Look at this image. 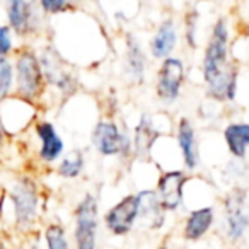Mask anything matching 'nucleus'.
I'll return each instance as SVG.
<instances>
[{"label":"nucleus","mask_w":249,"mask_h":249,"mask_svg":"<svg viewBox=\"0 0 249 249\" xmlns=\"http://www.w3.org/2000/svg\"><path fill=\"white\" fill-rule=\"evenodd\" d=\"M229 29L227 21L220 18L212 29V36L203 55V79L208 94L218 101H232L237 92V72L227 69Z\"/></svg>","instance_id":"1"},{"label":"nucleus","mask_w":249,"mask_h":249,"mask_svg":"<svg viewBox=\"0 0 249 249\" xmlns=\"http://www.w3.org/2000/svg\"><path fill=\"white\" fill-rule=\"evenodd\" d=\"M14 73L19 97L26 101H35L43 92L45 75H43V69L38 56L33 52L19 53L14 65Z\"/></svg>","instance_id":"2"},{"label":"nucleus","mask_w":249,"mask_h":249,"mask_svg":"<svg viewBox=\"0 0 249 249\" xmlns=\"http://www.w3.org/2000/svg\"><path fill=\"white\" fill-rule=\"evenodd\" d=\"M92 145L101 156L128 157L133 150L132 140L126 132H121L114 121H99L92 132Z\"/></svg>","instance_id":"3"},{"label":"nucleus","mask_w":249,"mask_h":249,"mask_svg":"<svg viewBox=\"0 0 249 249\" xmlns=\"http://www.w3.org/2000/svg\"><path fill=\"white\" fill-rule=\"evenodd\" d=\"M97 225V200L87 193L75 208L77 249H96Z\"/></svg>","instance_id":"4"},{"label":"nucleus","mask_w":249,"mask_h":249,"mask_svg":"<svg viewBox=\"0 0 249 249\" xmlns=\"http://www.w3.org/2000/svg\"><path fill=\"white\" fill-rule=\"evenodd\" d=\"M9 198L14 205L16 224L21 227L31 225L38 213V190L35 181L31 178H22L16 181Z\"/></svg>","instance_id":"5"},{"label":"nucleus","mask_w":249,"mask_h":249,"mask_svg":"<svg viewBox=\"0 0 249 249\" xmlns=\"http://www.w3.org/2000/svg\"><path fill=\"white\" fill-rule=\"evenodd\" d=\"M246 200L248 190L246 188H234L225 198V217H227V237L232 242H237L244 237L248 231L249 218L246 213Z\"/></svg>","instance_id":"6"},{"label":"nucleus","mask_w":249,"mask_h":249,"mask_svg":"<svg viewBox=\"0 0 249 249\" xmlns=\"http://www.w3.org/2000/svg\"><path fill=\"white\" fill-rule=\"evenodd\" d=\"M184 82V63L179 58L167 56L162 60L159 72H157L156 90L157 96L164 103H174L179 97L181 87Z\"/></svg>","instance_id":"7"},{"label":"nucleus","mask_w":249,"mask_h":249,"mask_svg":"<svg viewBox=\"0 0 249 249\" xmlns=\"http://www.w3.org/2000/svg\"><path fill=\"white\" fill-rule=\"evenodd\" d=\"M137 217H139V198L137 195H128L106 212L104 224L107 231L113 232L114 235H126L135 225Z\"/></svg>","instance_id":"8"},{"label":"nucleus","mask_w":249,"mask_h":249,"mask_svg":"<svg viewBox=\"0 0 249 249\" xmlns=\"http://www.w3.org/2000/svg\"><path fill=\"white\" fill-rule=\"evenodd\" d=\"M186 183V174L183 171H167L157 183V198L166 212H174L183 201V188Z\"/></svg>","instance_id":"9"},{"label":"nucleus","mask_w":249,"mask_h":249,"mask_svg":"<svg viewBox=\"0 0 249 249\" xmlns=\"http://www.w3.org/2000/svg\"><path fill=\"white\" fill-rule=\"evenodd\" d=\"M137 198H139V217L137 218L145 222L149 229L162 227L164 220H166V210L160 205L156 191L143 190L137 193Z\"/></svg>","instance_id":"10"},{"label":"nucleus","mask_w":249,"mask_h":249,"mask_svg":"<svg viewBox=\"0 0 249 249\" xmlns=\"http://www.w3.org/2000/svg\"><path fill=\"white\" fill-rule=\"evenodd\" d=\"M36 133H38L39 142H41L39 159L43 162H55L58 157H62L63 140L50 121H41V123L36 124Z\"/></svg>","instance_id":"11"},{"label":"nucleus","mask_w":249,"mask_h":249,"mask_svg":"<svg viewBox=\"0 0 249 249\" xmlns=\"http://www.w3.org/2000/svg\"><path fill=\"white\" fill-rule=\"evenodd\" d=\"M178 145L183 154L184 166L188 169H195L198 166V147L196 135L191 121L188 118H181L178 123Z\"/></svg>","instance_id":"12"},{"label":"nucleus","mask_w":249,"mask_h":249,"mask_svg":"<svg viewBox=\"0 0 249 249\" xmlns=\"http://www.w3.org/2000/svg\"><path fill=\"white\" fill-rule=\"evenodd\" d=\"M176 43H178L176 24H174L173 19H166L159 26L152 41H150V52H152L154 58L164 60L167 56H171V53L176 48Z\"/></svg>","instance_id":"13"},{"label":"nucleus","mask_w":249,"mask_h":249,"mask_svg":"<svg viewBox=\"0 0 249 249\" xmlns=\"http://www.w3.org/2000/svg\"><path fill=\"white\" fill-rule=\"evenodd\" d=\"M213 208L212 207H203L193 210L188 215L186 222H184V231L183 235L186 241H200L205 234L212 229L213 225Z\"/></svg>","instance_id":"14"},{"label":"nucleus","mask_w":249,"mask_h":249,"mask_svg":"<svg viewBox=\"0 0 249 249\" xmlns=\"http://www.w3.org/2000/svg\"><path fill=\"white\" fill-rule=\"evenodd\" d=\"M224 139L227 149L235 159H244L249 145V124L248 123H231L225 128Z\"/></svg>","instance_id":"15"},{"label":"nucleus","mask_w":249,"mask_h":249,"mask_svg":"<svg viewBox=\"0 0 249 249\" xmlns=\"http://www.w3.org/2000/svg\"><path fill=\"white\" fill-rule=\"evenodd\" d=\"M7 5L9 28L14 29L18 35H26L31 28V5L28 0H5Z\"/></svg>","instance_id":"16"},{"label":"nucleus","mask_w":249,"mask_h":249,"mask_svg":"<svg viewBox=\"0 0 249 249\" xmlns=\"http://www.w3.org/2000/svg\"><path fill=\"white\" fill-rule=\"evenodd\" d=\"M156 139H157V132L152 128L150 116L149 114H143V116L140 118L139 124H137L135 135H133V140H132L135 154H139V156H147V154L150 152V149H152Z\"/></svg>","instance_id":"17"},{"label":"nucleus","mask_w":249,"mask_h":249,"mask_svg":"<svg viewBox=\"0 0 249 249\" xmlns=\"http://www.w3.org/2000/svg\"><path fill=\"white\" fill-rule=\"evenodd\" d=\"M126 65H128L130 75L137 82H142L143 73H145V55H143L142 46L132 35H128L126 38Z\"/></svg>","instance_id":"18"},{"label":"nucleus","mask_w":249,"mask_h":249,"mask_svg":"<svg viewBox=\"0 0 249 249\" xmlns=\"http://www.w3.org/2000/svg\"><path fill=\"white\" fill-rule=\"evenodd\" d=\"M84 164H86V159H84L82 152H80V150H73V152H70L67 157H63L56 171H58L60 176L73 179V178H77L82 173Z\"/></svg>","instance_id":"19"},{"label":"nucleus","mask_w":249,"mask_h":249,"mask_svg":"<svg viewBox=\"0 0 249 249\" xmlns=\"http://www.w3.org/2000/svg\"><path fill=\"white\" fill-rule=\"evenodd\" d=\"M14 84V65L7 56L0 58V103L7 99Z\"/></svg>","instance_id":"20"},{"label":"nucleus","mask_w":249,"mask_h":249,"mask_svg":"<svg viewBox=\"0 0 249 249\" xmlns=\"http://www.w3.org/2000/svg\"><path fill=\"white\" fill-rule=\"evenodd\" d=\"M46 246L48 249H70L67 234L60 224H50L45 232Z\"/></svg>","instance_id":"21"},{"label":"nucleus","mask_w":249,"mask_h":249,"mask_svg":"<svg viewBox=\"0 0 249 249\" xmlns=\"http://www.w3.org/2000/svg\"><path fill=\"white\" fill-rule=\"evenodd\" d=\"M12 52V35L9 26H0V58Z\"/></svg>","instance_id":"22"},{"label":"nucleus","mask_w":249,"mask_h":249,"mask_svg":"<svg viewBox=\"0 0 249 249\" xmlns=\"http://www.w3.org/2000/svg\"><path fill=\"white\" fill-rule=\"evenodd\" d=\"M67 4H69L67 0H39V5H41V9L46 14H58V12H63Z\"/></svg>","instance_id":"23"},{"label":"nucleus","mask_w":249,"mask_h":249,"mask_svg":"<svg viewBox=\"0 0 249 249\" xmlns=\"http://www.w3.org/2000/svg\"><path fill=\"white\" fill-rule=\"evenodd\" d=\"M186 39L191 48H196V14L191 12L186 18Z\"/></svg>","instance_id":"24"},{"label":"nucleus","mask_w":249,"mask_h":249,"mask_svg":"<svg viewBox=\"0 0 249 249\" xmlns=\"http://www.w3.org/2000/svg\"><path fill=\"white\" fill-rule=\"evenodd\" d=\"M4 140V123H2V118H0V143Z\"/></svg>","instance_id":"25"},{"label":"nucleus","mask_w":249,"mask_h":249,"mask_svg":"<svg viewBox=\"0 0 249 249\" xmlns=\"http://www.w3.org/2000/svg\"><path fill=\"white\" fill-rule=\"evenodd\" d=\"M67 2H70V4H80L82 0H67Z\"/></svg>","instance_id":"26"},{"label":"nucleus","mask_w":249,"mask_h":249,"mask_svg":"<svg viewBox=\"0 0 249 249\" xmlns=\"http://www.w3.org/2000/svg\"><path fill=\"white\" fill-rule=\"evenodd\" d=\"M0 249H5V246H4V242L0 241Z\"/></svg>","instance_id":"27"},{"label":"nucleus","mask_w":249,"mask_h":249,"mask_svg":"<svg viewBox=\"0 0 249 249\" xmlns=\"http://www.w3.org/2000/svg\"><path fill=\"white\" fill-rule=\"evenodd\" d=\"M157 249H169V248H166V246H164V248H157Z\"/></svg>","instance_id":"28"}]
</instances>
